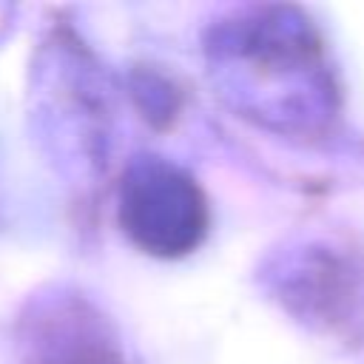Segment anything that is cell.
<instances>
[{
	"label": "cell",
	"instance_id": "obj_1",
	"mask_svg": "<svg viewBox=\"0 0 364 364\" xmlns=\"http://www.w3.org/2000/svg\"><path fill=\"white\" fill-rule=\"evenodd\" d=\"M119 225L145 253L182 256L208 230V202L179 168L162 159H142L122 176Z\"/></svg>",
	"mask_w": 364,
	"mask_h": 364
}]
</instances>
